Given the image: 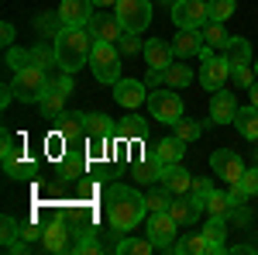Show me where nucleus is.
I'll return each instance as SVG.
<instances>
[{
    "label": "nucleus",
    "instance_id": "f257e3e1",
    "mask_svg": "<svg viewBox=\"0 0 258 255\" xmlns=\"http://www.w3.org/2000/svg\"><path fill=\"white\" fill-rule=\"evenodd\" d=\"M107 221L114 228V235H127L135 231L145 214H148V196H141L138 190L124 186V183H110L107 186Z\"/></svg>",
    "mask_w": 258,
    "mask_h": 255
},
{
    "label": "nucleus",
    "instance_id": "f03ea898",
    "mask_svg": "<svg viewBox=\"0 0 258 255\" xmlns=\"http://www.w3.org/2000/svg\"><path fill=\"white\" fill-rule=\"evenodd\" d=\"M93 35L90 28H59L52 35V45H55V59H59L62 73H80L83 66H90V52H93Z\"/></svg>",
    "mask_w": 258,
    "mask_h": 255
},
{
    "label": "nucleus",
    "instance_id": "7ed1b4c3",
    "mask_svg": "<svg viewBox=\"0 0 258 255\" xmlns=\"http://www.w3.org/2000/svg\"><path fill=\"white\" fill-rule=\"evenodd\" d=\"M14 93H18L21 104H41L45 100V93L52 90V76H48V69H41V66H24V69H18L14 73Z\"/></svg>",
    "mask_w": 258,
    "mask_h": 255
},
{
    "label": "nucleus",
    "instance_id": "20e7f679",
    "mask_svg": "<svg viewBox=\"0 0 258 255\" xmlns=\"http://www.w3.org/2000/svg\"><path fill=\"white\" fill-rule=\"evenodd\" d=\"M90 73L97 83L114 86L120 79V48L114 41H93V52H90Z\"/></svg>",
    "mask_w": 258,
    "mask_h": 255
},
{
    "label": "nucleus",
    "instance_id": "39448f33",
    "mask_svg": "<svg viewBox=\"0 0 258 255\" xmlns=\"http://www.w3.org/2000/svg\"><path fill=\"white\" fill-rule=\"evenodd\" d=\"M224 56H227V62H231V76H234L238 86L248 90L251 83H258V79H255V66H251V41H248V38L231 35L227 48H224Z\"/></svg>",
    "mask_w": 258,
    "mask_h": 255
},
{
    "label": "nucleus",
    "instance_id": "423d86ee",
    "mask_svg": "<svg viewBox=\"0 0 258 255\" xmlns=\"http://www.w3.org/2000/svg\"><path fill=\"white\" fill-rule=\"evenodd\" d=\"M227 76H231L227 56H214V45H203V52H200V86L207 93H217V90H224Z\"/></svg>",
    "mask_w": 258,
    "mask_h": 255
},
{
    "label": "nucleus",
    "instance_id": "0eeeda50",
    "mask_svg": "<svg viewBox=\"0 0 258 255\" xmlns=\"http://www.w3.org/2000/svg\"><path fill=\"white\" fill-rule=\"evenodd\" d=\"M114 14H117V21L124 24V31L141 35V31L152 24V0H117Z\"/></svg>",
    "mask_w": 258,
    "mask_h": 255
},
{
    "label": "nucleus",
    "instance_id": "6e6552de",
    "mask_svg": "<svg viewBox=\"0 0 258 255\" xmlns=\"http://www.w3.org/2000/svg\"><path fill=\"white\" fill-rule=\"evenodd\" d=\"M148 111H152V118L159 121V124H176L182 118V97H179L172 86L152 90L148 93Z\"/></svg>",
    "mask_w": 258,
    "mask_h": 255
},
{
    "label": "nucleus",
    "instance_id": "1a4fd4ad",
    "mask_svg": "<svg viewBox=\"0 0 258 255\" xmlns=\"http://www.w3.org/2000/svg\"><path fill=\"white\" fill-rule=\"evenodd\" d=\"M179 228H182V224H179L169 211H152V217H148V238H152V245H155L159 252H172Z\"/></svg>",
    "mask_w": 258,
    "mask_h": 255
},
{
    "label": "nucleus",
    "instance_id": "9d476101",
    "mask_svg": "<svg viewBox=\"0 0 258 255\" xmlns=\"http://www.w3.org/2000/svg\"><path fill=\"white\" fill-rule=\"evenodd\" d=\"M93 14H97L93 0H62L55 11V21H59V28H86Z\"/></svg>",
    "mask_w": 258,
    "mask_h": 255
},
{
    "label": "nucleus",
    "instance_id": "9b49d317",
    "mask_svg": "<svg viewBox=\"0 0 258 255\" xmlns=\"http://www.w3.org/2000/svg\"><path fill=\"white\" fill-rule=\"evenodd\" d=\"M172 21H176V28H203V24H210L207 0H172Z\"/></svg>",
    "mask_w": 258,
    "mask_h": 255
},
{
    "label": "nucleus",
    "instance_id": "f8f14e48",
    "mask_svg": "<svg viewBox=\"0 0 258 255\" xmlns=\"http://www.w3.org/2000/svg\"><path fill=\"white\" fill-rule=\"evenodd\" d=\"M210 166H214V176H220L224 183H241L244 176V162L234 148H217L210 156Z\"/></svg>",
    "mask_w": 258,
    "mask_h": 255
},
{
    "label": "nucleus",
    "instance_id": "ddd939ff",
    "mask_svg": "<svg viewBox=\"0 0 258 255\" xmlns=\"http://www.w3.org/2000/svg\"><path fill=\"white\" fill-rule=\"evenodd\" d=\"M114 100H117L124 111H135V107H141V104H148V83L120 76L117 83H114Z\"/></svg>",
    "mask_w": 258,
    "mask_h": 255
},
{
    "label": "nucleus",
    "instance_id": "4468645a",
    "mask_svg": "<svg viewBox=\"0 0 258 255\" xmlns=\"http://www.w3.org/2000/svg\"><path fill=\"white\" fill-rule=\"evenodd\" d=\"M207 211V200L197 193H179L172 196V203H169V214L176 217L179 224H197V217Z\"/></svg>",
    "mask_w": 258,
    "mask_h": 255
},
{
    "label": "nucleus",
    "instance_id": "2eb2a0df",
    "mask_svg": "<svg viewBox=\"0 0 258 255\" xmlns=\"http://www.w3.org/2000/svg\"><path fill=\"white\" fill-rule=\"evenodd\" d=\"M86 28H90V35L97 41H114V45H117L120 35H124V24L117 21V14H100V11L90 18Z\"/></svg>",
    "mask_w": 258,
    "mask_h": 255
},
{
    "label": "nucleus",
    "instance_id": "dca6fc26",
    "mask_svg": "<svg viewBox=\"0 0 258 255\" xmlns=\"http://www.w3.org/2000/svg\"><path fill=\"white\" fill-rule=\"evenodd\" d=\"M203 45H207L203 28H179L176 38H172V52H176L179 59H189V56H200L203 52Z\"/></svg>",
    "mask_w": 258,
    "mask_h": 255
},
{
    "label": "nucleus",
    "instance_id": "f3484780",
    "mask_svg": "<svg viewBox=\"0 0 258 255\" xmlns=\"http://www.w3.org/2000/svg\"><path fill=\"white\" fill-rule=\"evenodd\" d=\"M234 114H238L234 93H227V90L210 93V124H234Z\"/></svg>",
    "mask_w": 258,
    "mask_h": 255
},
{
    "label": "nucleus",
    "instance_id": "a211bd4d",
    "mask_svg": "<svg viewBox=\"0 0 258 255\" xmlns=\"http://www.w3.org/2000/svg\"><path fill=\"white\" fill-rule=\"evenodd\" d=\"M145 62H148V69H169V66L176 62V52H172V41L148 38V41H145Z\"/></svg>",
    "mask_w": 258,
    "mask_h": 255
},
{
    "label": "nucleus",
    "instance_id": "6ab92c4d",
    "mask_svg": "<svg viewBox=\"0 0 258 255\" xmlns=\"http://www.w3.org/2000/svg\"><path fill=\"white\" fill-rule=\"evenodd\" d=\"M159 186H165V190H172V193H193V176L179 166V162H172V166H162V176H159Z\"/></svg>",
    "mask_w": 258,
    "mask_h": 255
},
{
    "label": "nucleus",
    "instance_id": "aec40b11",
    "mask_svg": "<svg viewBox=\"0 0 258 255\" xmlns=\"http://www.w3.org/2000/svg\"><path fill=\"white\" fill-rule=\"evenodd\" d=\"M41 245H45V252H66V248H69V228H66V221H52V224H45Z\"/></svg>",
    "mask_w": 258,
    "mask_h": 255
},
{
    "label": "nucleus",
    "instance_id": "412c9836",
    "mask_svg": "<svg viewBox=\"0 0 258 255\" xmlns=\"http://www.w3.org/2000/svg\"><path fill=\"white\" fill-rule=\"evenodd\" d=\"M152 152L159 156L162 166H172V162H179V159L186 156V141H182V138H176V135H172V138H162Z\"/></svg>",
    "mask_w": 258,
    "mask_h": 255
},
{
    "label": "nucleus",
    "instance_id": "4be33fe9",
    "mask_svg": "<svg viewBox=\"0 0 258 255\" xmlns=\"http://www.w3.org/2000/svg\"><path fill=\"white\" fill-rule=\"evenodd\" d=\"M234 128L241 131V138H248V141H258V107H238V114H234Z\"/></svg>",
    "mask_w": 258,
    "mask_h": 255
},
{
    "label": "nucleus",
    "instance_id": "5701e85b",
    "mask_svg": "<svg viewBox=\"0 0 258 255\" xmlns=\"http://www.w3.org/2000/svg\"><path fill=\"white\" fill-rule=\"evenodd\" d=\"M110 138H135V141H145V138H148V121H141L138 114H127V118L114 128Z\"/></svg>",
    "mask_w": 258,
    "mask_h": 255
},
{
    "label": "nucleus",
    "instance_id": "b1692460",
    "mask_svg": "<svg viewBox=\"0 0 258 255\" xmlns=\"http://www.w3.org/2000/svg\"><path fill=\"white\" fill-rule=\"evenodd\" d=\"M203 235H207V241H210V255L224 252V235H227V217H214V214H210V221L203 224Z\"/></svg>",
    "mask_w": 258,
    "mask_h": 255
},
{
    "label": "nucleus",
    "instance_id": "393cba45",
    "mask_svg": "<svg viewBox=\"0 0 258 255\" xmlns=\"http://www.w3.org/2000/svg\"><path fill=\"white\" fill-rule=\"evenodd\" d=\"M172 252H179V255H210V241H207L203 231H193V235H186L182 241H176Z\"/></svg>",
    "mask_w": 258,
    "mask_h": 255
},
{
    "label": "nucleus",
    "instance_id": "a878e982",
    "mask_svg": "<svg viewBox=\"0 0 258 255\" xmlns=\"http://www.w3.org/2000/svg\"><path fill=\"white\" fill-rule=\"evenodd\" d=\"M193 83V69L186 66V59H176L169 69H165V86H172V90H186Z\"/></svg>",
    "mask_w": 258,
    "mask_h": 255
},
{
    "label": "nucleus",
    "instance_id": "bb28decb",
    "mask_svg": "<svg viewBox=\"0 0 258 255\" xmlns=\"http://www.w3.org/2000/svg\"><path fill=\"white\" fill-rule=\"evenodd\" d=\"M114 252H117V255H152V252H155V245H152V238H127V235H120V241L114 245Z\"/></svg>",
    "mask_w": 258,
    "mask_h": 255
},
{
    "label": "nucleus",
    "instance_id": "cd10ccee",
    "mask_svg": "<svg viewBox=\"0 0 258 255\" xmlns=\"http://www.w3.org/2000/svg\"><path fill=\"white\" fill-rule=\"evenodd\" d=\"M66 97H69V93H62V90H48V93H45V100L38 104L45 121H59L62 114H66V111H62V107H66Z\"/></svg>",
    "mask_w": 258,
    "mask_h": 255
},
{
    "label": "nucleus",
    "instance_id": "c85d7f7f",
    "mask_svg": "<svg viewBox=\"0 0 258 255\" xmlns=\"http://www.w3.org/2000/svg\"><path fill=\"white\" fill-rule=\"evenodd\" d=\"M59 131L66 135V141H76V138L86 131V114H80V111H76V114H62L59 118Z\"/></svg>",
    "mask_w": 258,
    "mask_h": 255
},
{
    "label": "nucleus",
    "instance_id": "c756f323",
    "mask_svg": "<svg viewBox=\"0 0 258 255\" xmlns=\"http://www.w3.org/2000/svg\"><path fill=\"white\" fill-rule=\"evenodd\" d=\"M114 128H117V124L107 118V114H86V135L90 138H110Z\"/></svg>",
    "mask_w": 258,
    "mask_h": 255
},
{
    "label": "nucleus",
    "instance_id": "7c9ffc66",
    "mask_svg": "<svg viewBox=\"0 0 258 255\" xmlns=\"http://www.w3.org/2000/svg\"><path fill=\"white\" fill-rule=\"evenodd\" d=\"M207 211H210L214 217H231L234 211H238V207L231 203V196H227V193H217V190H210V193H207Z\"/></svg>",
    "mask_w": 258,
    "mask_h": 255
},
{
    "label": "nucleus",
    "instance_id": "2f4dec72",
    "mask_svg": "<svg viewBox=\"0 0 258 255\" xmlns=\"http://www.w3.org/2000/svg\"><path fill=\"white\" fill-rule=\"evenodd\" d=\"M234 7H238V0H207V14H210V21H217V24H224V21L231 18Z\"/></svg>",
    "mask_w": 258,
    "mask_h": 255
},
{
    "label": "nucleus",
    "instance_id": "473e14b6",
    "mask_svg": "<svg viewBox=\"0 0 258 255\" xmlns=\"http://www.w3.org/2000/svg\"><path fill=\"white\" fill-rule=\"evenodd\" d=\"M203 124L207 121H189V118H179L172 128H176V138H182V141H197L200 135H203Z\"/></svg>",
    "mask_w": 258,
    "mask_h": 255
},
{
    "label": "nucleus",
    "instance_id": "72a5a7b5",
    "mask_svg": "<svg viewBox=\"0 0 258 255\" xmlns=\"http://www.w3.org/2000/svg\"><path fill=\"white\" fill-rule=\"evenodd\" d=\"M0 228H4V231H0V241H4V248L11 252V248H14V245L21 241V224H18V221H14L11 214H4Z\"/></svg>",
    "mask_w": 258,
    "mask_h": 255
},
{
    "label": "nucleus",
    "instance_id": "f704fd0d",
    "mask_svg": "<svg viewBox=\"0 0 258 255\" xmlns=\"http://www.w3.org/2000/svg\"><path fill=\"white\" fill-rule=\"evenodd\" d=\"M203 38H207V45H217V48H227V41H231V35L224 31V24H217V21H210V24H203Z\"/></svg>",
    "mask_w": 258,
    "mask_h": 255
},
{
    "label": "nucleus",
    "instance_id": "c9c22d12",
    "mask_svg": "<svg viewBox=\"0 0 258 255\" xmlns=\"http://www.w3.org/2000/svg\"><path fill=\"white\" fill-rule=\"evenodd\" d=\"M4 62H7V69L11 73H18V69H24V66H31V48H7V56H4Z\"/></svg>",
    "mask_w": 258,
    "mask_h": 255
},
{
    "label": "nucleus",
    "instance_id": "e433bc0d",
    "mask_svg": "<svg viewBox=\"0 0 258 255\" xmlns=\"http://www.w3.org/2000/svg\"><path fill=\"white\" fill-rule=\"evenodd\" d=\"M31 62H35V66H41V69H45V66H59V59H55V45L48 48L45 41H38V45L31 48Z\"/></svg>",
    "mask_w": 258,
    "mask_h": 255
},
{
    "label": "nucleus",
    "instance_id": "4c0bfd02",
    "mask_svg": "<svg viewBox=\"0 0 258 255\" xmlns=\"http://www.w3.org/2000/svg\"><path fill=\"white\" fill-rule=\"evenodd\" d=\"M18 156H21V148L14 145V135L4 128V135H0V159H4V166H7V162H14Z\"/></svg>",
    "mask_w": 258,
    "mask_h": 255
},
{
    "label": "nucleus",
    "instance_id": "58836bf2",
    "mask_svg": "<svg viewBox=\"0 0 258 255\" xmlns=\"http://www.w3.org/2000/svg\"><path fill=\"white\" fill-rule=\"evenodd\" d=\"M172 190H165V186H162V190H155V193H148V214H152V211H169V203H172Z\"/></svg>",
    "mask_w": 258,
    "mask_h": 255
},
{
    "label": "nucleus",
    "instance_id": "ea45409f",
    "mask_svg": "<svg viewBox=\"0 0 258 255\" xmlns=\"http://www.w3.org/2000/svg\"><path fill=\"white\" fill-rule=\"evenodd\" d=\"M117 48H120V56H135V52H145V41L138 38V35H131V31H124L117 41Z\"/></svg>",
    "mask_w": 258,
    "mask_h": 255
},
{
    "label": "nucleus",
    "instance_id": "a19ab883",
    "mask_svg": "<svg viewBox=\"0 0 258 255\" xmlns=\"http://www.w3.org/2000/svg\"><path fill=\"white\" fill-rule=\"evenodd\" d=\"M97 252H103V245L93 238V231H83V238L76 241V255H97Z\"/></svg>",
    "mask_w": 258,
    "mask_h": 255
},
{
    "label": "nucleus",
    "instance_id": "79ce46f5",
    "mask_svg": "<svg viewBox=\"0 0 258 255\" xmlns=\"http://www.w3.org/2000/svg\"><path fill=\"white\" fill-rule=\"evenodd\" d=\"M4 173H7V179H21V176H28V173H31V162L18 156L14 162H7V166H4Z\"/></svg>",
    "mask_w": 258,
    "mask_h": 255
},
{
    "label": "nucleus",
    "instance_id": "37998d69",
    "mask_svg": "<svg viewBox=\"0 0 258 255\" xmlns=\"http://www.w3.org/2000/svg\"><path fill=\"white\" fill-rule=\"evenodd\" d=\"M241 186H244V193H248V196H258V169H244Z\"/></svg>",
    "mask_w": 258,
    "mask_h": 255
},
{
    "label": "nucleus",
    "instance_id": "c03bdc74",
    "mask_svg": "<svg viewBox=\"0 0 258 255\" xmlns=\"http://www.w3.org/2000/svg\"><path fill=\"white\" fill-rule=\"evenodd\" d=\"M14 35H18V31H14V24H11V21H4V24H0V41H4V48H11V45H14Z\"/></svg>",
    "mask_w": 258,
    "mask_h": 255
},
{
    "label": "nucleus",
    "instance_id": "a18cd8bd",
    "mask_svg": "<svg viewBox=\"0 0 258 255\" xmlns=\"http://www.w3.org/2000/svg\"><path fill=\"white\" fill-rule=\"evenodd\" d=\"M227 196H231V203H234V207H241V203L248 200V193H244V186H241V183H231V190H227Z\"/></svg>",
    "mask_w": 258,
    "mask_h": 255
},
{
    "label": "nucleus",
    "instance_id": "49530a36",
    "mask_svg": "<svg viewBox=\"0 0 258 255\" xmlns=\"http://www.w3.org/2000/svg\"><path fill=\"white\" fill-rule=\"evenodd\" d=\"M210 190H214V183H210V179H193V193H197V196H203V200H207V193H210Z\"/></svg>",
    "mask_w": 258,
    "mask_h": 255
},
{
    "label": "nucleus",
    "instance_id": "de8ad7c7",
    "mask_svg": "<svg viewBox=\"0 0 258 255\" xmlns=\"http://www.w3.org/2000/svg\"><path fill=\"white\" fill-rule=\"evenodd\" d=\"M45 235V228H35V224H24V228H21V238H24V241H35V238H41Z\"/></svg>",
    "mask_w": 258,
    "mask_h": 255
},
{
    "label": "nucleus",
    "instance_id": "09e8293b",
    "mask_svg": "<svg viewBox=\"0 0 258 255\" xmlns=\"http://www.w3.org/2000/svg\"><path fill=\"white\" fill-rule=\"evenodd\" d=\"M18 97L14 93V83H4V93H0V107H11V100Z\"/></svg>",
    "mask_w": 258,
    "mask_h": 255
},
{
    "label": "nucleus",
    "instance_id": "8fccbe9b",
    "mask_svg": "<svg viewBox=\"0 0 258 255\" xmlns=\"http://www.w3.org/2000/svg\"><path fill=\"white\" fill-rule=\"evenodd\" d=\"M248 93H251V104L258 107V83H251V86H248Z\"/></svg>",
    "mask_w": 258,
    "mask_h": 255
},
{
    "label": "nucleus",
    "instance_id": "3c124183",
    "mask_svg": "<svg viewBox=\"0 0 258 255\" xmlns=\"http://www.w3.org/2000/svg\"><path fill=\"white\" fill-rule=\"evenodd\" d=\"M97 7H117V0H93Z\"/></svg>",
    "mask_w": 258,
    "mask_h": 255
},
{
    "label": "nucleus",
    "instance_id": "603ef678",
    "mask_svg": "<svg viewBox=\"0 0 258 255\" xmlns=\"http://www.w3.org/2000/svg\"><path fill=\"white\" fill-rule=\"evenodd\" d=\"M255 79H258V59H255Z\"/></svg>",
    "mask_w": 258,
    "mask_h": 255
},
{
    "label": "nucleus",
    "instance_id": "864d4df0",
    "mask_svg": "<svg viewBox=\"0 0 258 255\" xmlns=\"http://www.w3.org/2000/svg\"><path fill=\"white\" fill-rule=\"evenodd\" d=\"M255 248H258V245H255Z\"/></svg>",
    "mask_w": 258,
    "mask_h": 255
}]
</instances>
